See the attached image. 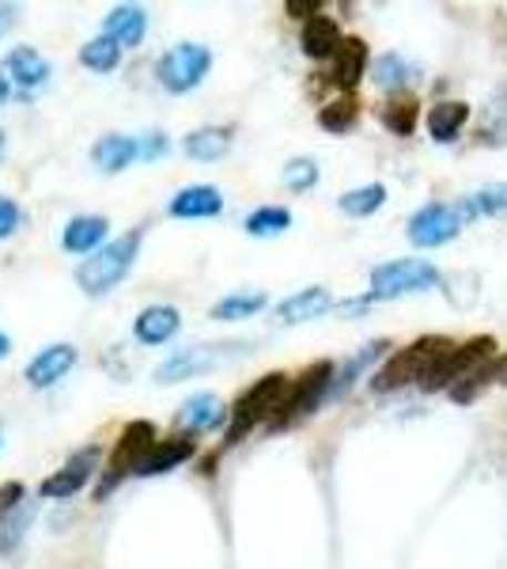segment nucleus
I'll return each mask as SVG.
<instances>
[{
	"label": "nucleus",
	"mask_w": 507,
	"mask_h": 569,
	"mask_svg": "<svg viewBox=\"0 0 507 569\" xmlns=\"http://www.w3.org/2000/svg\"><path fill=\"white\" fill-rule=\"evenodd\" d=\"M455 350V342L450 338H444V335H424V338H417V342H409L405 350H398V353H391V361L383 365L379 372L372 376V391H379V395H386V391H398V388H405V383H424L428 380V372L436 369L444 357Z\"/></svg>",
	"instance_id": "nucleus-1"
},
{
	"label": "nucleus",
	"mask_w": 507,
	"mask_h": 569,
	"mask_svg": "<svg viewBox=\"0 0 507 569\" xmlns=\"http://www.w3.org/2000/svg\"><path fill=\"white\" fill-rule=\"evenodd\" d=\"M136 254H141V232L118 236V240L103 243L95 254H88V259L77 266V284L88 292V297H107L114 284L125 281V273L133 270Z\"/></svg>",
	"instance_id": "nucleus-2"
},
{
	"label": "nucleus",
	"mask_w": 507,
	"mask_h": 569,
	"mask_svg": "<svg viewBox=\"0 0 507 569\" xmlns=\"http://www.w3.org/2000/svg\"><path fill=\"white\" fill-rule=\"evenodd\" d=\"M292 380L284 372H265L262 380H254L251 388L235 399L232 407V426H227V440L224 445H239L251 429L257 426H270L276 418V410H281L284 395H288Z\"/></svg>",
	"instance_id": "nucleus-3"
},
{
	"label": "nucleus",
	"mask_w": 507,
	"mask_h": 569,
	"mask_svg": "<svg viewBox=\"0 0 507 569\" xmlns=\"http://www.w3.org/2000/svg\"><path fill=\"white\" fill-rule=\"evenodd\" d=\"M171 152L168 133L149 130V133H107L103 141L91 144V163L103 176H118V171L133 168V163H152L163 160Z\"/></svg>",
	"instance_id": "nucleus-4"
},
{
	"label": "nucleus",
	"mask_w": 507,
	"mask_h": 569,
	"mask_svg": "<svg viewBox=\"0 0 507 569\" xmlns=\"http://www.w3.org/2000/svg\"><path fill=\"white\" fill-rule=\"evenodd\" d=\"M439 266L424 262V259H394V262H383L372 270V292L356 305H345V308H364V305H375V300H398V297H409V292H424V289H436L439 284Z\"/></svg>",
	"instance_id": "nucleus-5"
},
{
	"label": "nucleus",
	"mask_w": 507,
	"mask_h": 569,
	"mask_svg": "<svg viewBox=\"0 0 507 569\" xmlns=\"http://www.w3.org/2000/svg\"><path fill=\"white\" fill-rule=\"evenodd\" d=\"M155 440H160V433H155L152 421H129V426L122 429V437H118L114 452H110L103 479H99V486H95V501L110 498V493L118 490V482L129 479V475H136V467H141L144 456L155 448Z\"/></svg>",
	"instance_id": "nucleus-6"
},
{
	"label": "nucleus",
	"mask_w": 507,
	"mask_h": 569,
	"mask_svg": "<svg viewBox=\"0 0 507 569\" xmlns=\"http://www.w3.org/2000/svg\"><path fill=\"white\" fill-rule=\"evenodd\" d=\"M329 388H334V365H329V361L307 365V369L300 372V380H292V388H288V395H284L276 418L270 421V429L296 426L300 418H307L311 410L322 407V399L329 395Z\"/></svg>",
	"instance_id": "nucleus-7"
},
{
	"label": "nucleus",
	"mask_w": 507,
	"mask_h": 569,
	"mask_svg": "<svg viewBox=\"0 0 507 569\" xmlns=\"http://www.w3.org/2000/svg\"><path fill=\"white\" fill-rule=\"evenodd\" d=\"M488 361H496V338L493 335H477V338H469V342L463 346H455L444 361L436 365V369L428 372V380L420 383L424 391H450V388H458L463 380H469L474 372H481Z\"/></svg>",
	"instance_id": "nucleus-8"
},
{
	"label": "nucleus",
	"mask_w": 507,
	"mask_h": 569,
	"mask_svg": "<svg viewBox=\"0 0 507 569\" xmlns=\"http://www.w3.org/2000/svg\"><path fill=\"white\" fill-rule=\"evenodd\" d=\"M209 69H212V50L205 42H179L160 58L155 77H160L163 91L186 96V91L201 88V80L209 77Z\"/></svg>",
	"instance_id": "nucleus-9"
},
{
	"label": "nucleus",
	"mask_w": 507,
	"mask_h": 569,
	"mask_svg": "<svg viewBox=\"0 0 507 569\" xmlns=\"http://www.w3.org/2000/svg\"><path fill=\"white\" fill-rule=\"evenodd\" d=\"M246 346H190V350H179L171 353L163 365H155V383H182V380H193L201 372H212L220 369L224 361L243 353Z\"/></svg>",
	"instance_id": "nucleus-10"
},
{
	"label": "nucleus",
	"mask_w": 507,
	"mask_h": 569,
	"mask_svg": "<svg viewBox=\"0 0 507 569\" xmlns=\"http://www.w3.org/2000/svg\"><path fill=\"white\" fill-rule=\"evenodd\" d=\"M466 228V217L458 213V206H424L420 213H413L409 220V243L413 247H444L455 240L458 232Z\"/></svg>",
	"instance_id": "nucleus-11"
},
{
	"label": "nucleus",
	"mask_w": 507,
	"mask_h": 569,
	"mask_svg": "<svg viewBox=\"0 0 507 569\" xmlns=\"http://www.w3.org/2000/svg\"><path fill=\"white\" fill-rule=\"evenodd\" d=\"M99 467V448H80V452H72L69 460H64L58 471L50 475V479L39 482V498L45 501H61V498H72V493H80L88 486V479L95 475Z\"/></svg>",
	"instance_id": "nucleus-12"
},
{
	"label": "nucleus",
	"mask_w": 507,
	"mask_h": 569,
	"mask_svg": "<svg viewBox=\"0 0 507 569\" xmlns=\"http://www.w3.org/2000/svg\"><path fill=\"white\" fill-rule=\"evenodd\" d=\"M77 361H80L77 346L53 342V346H45L42 353H34L31 361H27L23 380L31 383V388H53V383L64 380V376L72 372V365H77Z\"/></svg>",
	"instance_id": "nucleus-13"
},
{
	"label": "nucleus",
	"mask_w": 507,
	"mask_h": 569,
	"mask_svg": "<svg viewBox=\"0 0 507 569\" xmlns=\"http://www.w3.org/2000/svg\"><path fill=\"white\" fill-rule=\"evenodd\" d=\"M168 213L174 220H212L224 213V194L216 187H209V182H193V187H182L171 198Z\"/></svg>",
	"instance_id": "nucleus-14"
},
{
	"label": "nucleus",
	"mask_w": 507,
	"mask_h": 569,
	"mask_svg": "<svg viewBox=\"0 0 507 569\" xmlns=\"http://www.w3.org/2000/svg\"><path fill=\"white\" fill-rule=\"evenodd\" d=\"M193 452H197V445H193L190 433H174V437L155 440V448L144 456V463L136 467V479H155V475H168L179 463L193 460Z\"/></svg>",
	"instance_id": "nucleus-15"
},
{
	"label": "nucleus",
	"mask_w": 507,
	"mask_h": 569,
	"mask_svg": "<svg viewBox=\"0 0 507 569\" xmlns=\"http://www.w3.org/2000/svg\"><path fill=\"white\" fill-rule=\"evenodd\" d=\"M367 66H372V53H367V42L348 34L341 42V50L334 53V69H329V84L341 91H353L359 80L367 77Z\"/></svg>",
	"instance_id": "nucleus-16"
},
{
	"label": "nucleus",
	"mask_w": 507,
	"mask_h": 569,
	"mask_svg": "<svg viewBox=\"0 0 507 569\" xmlns=\"http://www.w3.org/2000/svg\"><path fill=\"white\" fill-rule=\"evenodd\" d=\"M0 72L8 77V84H16L23 91H34V88H42L45 80H50L53 69H50V61H45L39 50H31V46H16V50L4 58Z\"/></svg>",
	"instance_id": "nucleus-17"
},
{
	"label": "nucleus",
	"mask_w": 507,
	"mask_h": 569,
	"mask_svg": "<svg viewBox=\"0 0 507 569\" xmlns=\"http://www.w3.org/2000/svg\"><path fill=\"white\" fill-rule=\"evenodd\" d=\"M334 308V297H329L322 284H307V289L292 292L276 305V323L284 327H296V323H307V319H318L322 311Z\"/></svg>",
	"instance_id": "nucleus-18"
},
{
	"label": "nucleus",
	"mask_w": 507,
	"mask_h": 569,
	"mask_svg": "<svg viewBox=\"0 0 507 569\" xmlns=\"http://www.w3.org/2000/svg\"><path fill=\"white\" fill-rule=\"evenodd\" d=\"M179 330H182V316H179V308H171V305H152L133 319V335L141 346H163V342H171Z\"/></svg>",
	"instance_id": "nucleus-19"
},
{
	"label": "nucleus",
	"mask_w": 507,
	"mask_h": 569,
	"mask_svg": "<svg viewBox=\"0 0 507 569\" xmlns=\"http://www.w3.org/2000/svg\"><path fill=\"white\" fill-rule=\"evenodd\" d=\"M103 34H107V39H114L122 50H133V46H141L144 34H149V12H144L141 4L110 8V16L103 23Z\"/></svg>",
	"instance_id": "nucleus-20"
},
{
	"label": "nucleus",
	"mask_w": 507,
	"mask_h": 569,
	"mask_svg": "<svg viewBox=\"0 0 507 569\" xmlns=\"http://www.w3.org/2000/svg\"><path fill=\"white\" fill-rule=\"evenodd\" d=\"M224 418H227V407L212 391L190 395V399L182 402V410H179V426L186 429L190 437L209 433V429L224 426Z\"/></svg>",
	"instance_id": "nucleus-21"
},
{
	"label": "nucleus",
	"mask_w": 507,
	"mask_h": 569,
	"mask_svg": "<svg viewBox=\"0 0 507 569\" xmlns=\"http://www.w3.org/2000/svg\"><path fill=\"white\" fill-rule=\"evenodd\" d=\"M107 217H72L61 232V247L69 254H95L107 240Z\"/></svg>",
	"instance_id": "nucleus-22"
},
{
	"label": "nucleus",
	"mask_w": 507,
	"mask_h": 569,
	"mask_svg": "<svg viewBox=\"0 0 507 569\" xmlns=\"http://www.w3.org/2000/svg\"><path fill=\"white\" fill-rule=\"evenodd\" d=\"M341 42H345V34H341V27L329 20V16H315V20H307L303 23V31H300V46H303V53L307 58H334V53L341 50Z\"/></svg>",
	"instance_id": "nucleus-23"
},
{
	"label": "nucleus",
	"mask_w": 507,
	"mask_h": 569,
	"mask_svg": "<svg viewBox=\"0 0 507 569\" xmlns=\"http://www.w3.org/2000/svg\"><path fill=\"white\" fill-rule=\"evenodd\" d=\"M417 77H420V69L413 66L405 53H383L379 61L372 66V80L379 84L383 91H394V96H405V88H413L417 84Z\"/></svg>",
	"instance_id": "nucleus-24"
},
{
	"label": "nucleus",
	"mask_w": 507,
	"mask_h": 569,
	"mask_svg": "<svg viewBox=\"0 0 507 569\" xmlns=\"http://www.w3.org/2000/svg\"><path fill=\"white\" fill-rule=\"evenodd\" d=\"M466 122H469V103H463V99H447V103H436L428 110V133H432V141H439V144L458 141Z\"/></svg>",
	"instance_id": "nucleus-25"
},
{
	"label": "nucleus",
	"mask_w": 507,
	"mask_h": 569,
	"mask_svg": "<svg viewBox=\"0 0 507 569\" xmlns=\"http://www.w3.org/2000/svg\"><path fill=\"white\" fill-rule=\"evenodd\" d=\"M182 149H186L190 160L216 163L232 152V130H224V126H201V130H193L186 141H182Z\"/></svg>",
	"instance_id": "nucleus-26"
},
{
	"label": "nucleus",
	"mask_w": 507,
	"mask_h": 569,
	"mask_svg": "<svg viewBox=\"0 0 507 569\" xmlns=\"http://www.w3.org/2000/svg\"><path fill=\"white\" fill-rule=\"evenodd\" d=\"M458 213L466 220H481V217H500L507 213V182H488V187L474 190L458 201Z\"/></svg>",
	"instance_id": "nucleus-27"
},
{
	"label": "nucleus",
	"mask_w": 507,
	"mask_h": 569,
	"mask_svg": "<svg viewBox=\"0 0 507 569\" xmlns=\"http://www.w3.org/2000/svg\"><path fill=\"white\" fill-rule=\"evenodd\" d=\"M265 305H270V297H265V292H227L224 300H216V305H212L209 316L220 319V323H235V319L257 316Z\"/></svg>",
	"instance_id": "nucleus-28"
},
{
	"label": "nucleus",
	"mask_w": 507,
	"mask_h": 569,
	"mask_svg": "<svg viewBox=\"0 0 507 569\" xmlns=\"http://www.w3.org/2000/svg\"><path fill=\"white\" fill-rule=\"evenodd\" d=\"M386 206V187L383 182H367V187H356V190H345V194L337 198V209L345 217H372L379 213Z\"/></svg>",
	"instance_id": "nucleus-29"
},
{
	"label": "nucleus",
	"mask_w": 507,
	"mask_h": 569,
	"mask_svg": "<svg viewBox=\"0 0 507 569\" xmlns=\"http://www.w3.org/2000/svg\"><path fill=\"white\" fill-rule=\"evenodd\" d=\"M379 118L394 137H413V130H417V122H420V103L413 96H394L391 103L379 110Z\"/></svg>",
	"instance_id": "nucleus-30"
},
{
	"label": "nucleus",
	"mask_w": 507,
	"mask_h": 569,
	"mask_svg": "<svg viewBox=\"0 0 507 569\" xmlns=\"http://www.w3.org/2000/svg\"><path fill=\"white\" fill-rule=\"evenodd\" d=\"M477 141L481 144H507V88L496 91L485 107V118L477 126Z\"/></svg>",
	"instance_id": "nucleus-31"
},
{
	"label": "nucleus",
	"mask_w": 507,
	"mask_h": 569,
	"mask_svg": "<svg viewBox=\"0 0 507 569\" xmlns=\"http://www.w3.org/2000/svg\"><path fill=\"white\" fill-rule=\"evenodd\" d=\"M243 228H246V236H254V240H273V236H281L292 228V213L281 206H262L246 217Z\"/></svg>",
	"instance_id": "nucleus-32"
},
{
	"label": "nucleus",
	"mask_w": 507,
	"mask_h": 569,
	"mask_svg": "<svg viewBox=\"0 0 507 569\" xmlns=\"http://www.w3.org/2000/svg\"><path fill=\"white\" fill-rule=\"evenodd\" d=\"M118 61H122V46L107 39V34L80 46V66H88L91 72H114Z\"/></svg>",
	"instance_id": "nucleus-33"
},
{
	"label": "nucleus",
	"mask_w": 507,
	"mask_h": 569,
	"mask_svg": "<svg viewBox=\"0 0 507 569\" xmlns=\"http://www.w3.org/2000/svg\"><path fill=\"white\" fill-rule=\"evenodd\" d=\"M356 118H359V103L353 96H341L318 110V126L326 133H348L356 126Z\"/></svg>",
	"instance_id": "nucleus-34"
},
{
	"label": "nucleus",
	"mask_w": 507,
	"mask_h": 569,
	"mask_svg": "<svg viewBox=\"0 0 507 569\" xmlns=\"http://www.w3.org/2000/svg\"><path fill=\"white\" fill-rule=\"evenodd\" d=\"M31 520H34V505L31 501H23L20 509L8 512V517H0V555H12V550L23 543Z\"/></svg>",
	"instance_id": "nucleus-35"
},
{
	"label": "nucleus",
	"mask_w": 507,
	"mask_h": 569,
	"mask_svg": "<svg viewBox=\"0 0 507 569\" xmlns=\"http://www.w3.org/2000/svg\"><path fill=\"white\" fill-rule=\"evenodd\" d=\"M386 350H391V342H367L364 350H359L356 357H348V361H345V369H341V372H334V388H329V395L345 391L348 383H353L356 376L367 369V365H375V361H379V357H383Z\"/></svg>",
	"instance_id": "nucleus-36"
},
{
	"label": "nucleus",
	"mask_w": 507,
	"mask_h": 569,
	"mask_svg": "<svg viewBox=\"0 0 507 569\" xmlns=\"http://www.w3.org/2000/svg\"><path fill=\"white\" fill-rule=\"evenodd\" d=\"M318 179H322V171L311 156H296V160L284 163V187H288L292 194H307V190H315Z\"/></svg>",
	"instance_id": "nucleus-37"
},
{
	"label": "nucleus",
	"mask_w": 507,
	"mask_h": 569,
	"mask_svg": "<svg viewBox=\"0 0 507 569\" xmlns=\"http://www.w3.org/2000/svg\"><path fill=\"white\" fill-rule=\"evenodd\" d=\"M20 220H23L20 206H16L12 198L0 194V240H8V236H12L16 228H20Z\"/></svg>",
	"instance_id": "nucleus-38"
},
{
	"label": "nucleus",
	"mask_w": 507,
	"mask_h": 569,
	"mask_svg": "<svg viewBox=\"0 0 507 569\" xmlns=\"http://www.w3.org/2000/svg\"><path fill=\"white\" fill-rule=\"evenodd\" d=\"M23 505V482H4L0 486V517L16 512Z\"/></svg>",
	"instance_id": "nucleus-39"
},
{
	"label": "nucleus",
	"mask_w": 507,
	"mask_h": 569,
	"mask_svg": "<svg viewBox=\"0 0 507 569\" xmlns=\"http://www.w3.org/2000/svg\"><path fill=\"white\" fill-rule=\"evenodd\" d=\"M284 12L300 16V20H315V16H322V4H318V0H288V4H284Z\"/></svg>",
	"instance_id": "nucleus-40"
},
{
	"label": "nucleus",
	"mask_w": 507,
	"mask_h": 569,
	"mask_svg": "<svg viewBox=\"0 0 507 569\" xmlns=\"http://www.w3.org/2000/svg\"><path fill=\"white\" fill-rule=\"evenodd\" d=\"M16 16H20V8H16V4H0V39H4V34L12 31Z\"/></svg>",
	"instance_id": "nucleus-41"
},
{
	"label": "nucleus",
	"mask_w": 507,
	"mask_h": 569,
	"mask_svg": "<svg viewBox=\"0 0 507 569\" xmlns=\"http://www.w3.org/2000/svg\"><path fill=\"white\" fill-rule=\"evenodd\" d=\"M8 96H12V84H8V77L0 72V107L8 103Z\"/></svg>",
	"instance_id": "nucleus-42"
},
{
	"label": "nucleus",
	"mask_w": 507,
	"mask_h": 569,
	"mask_svg": "<svg viewBox=\"0 0 507 569\" xmlns=\"http://www.w3.org/2000/svg\"><path fill=\"white\" fill-rule=\"evenodd\" d=\"M8 350H12V342H8V335H4V330H0V361H4V357H8Z\"/></svg>",
	"instance_id": "nucleus-43"
},
{
	"label": "nucleus",
	"mask_w": 507,
	"mask_h": 569,
	"mask_svg": "<svg viewBox=\"0 0 507 569\" xmlns=\"http://www.w3.org/2000/svg\"><path fill=\"white\" fill-rule=\"evenodd\" d=\"M496 369H500V383H507V357L504 361H496Z\"/></svg>",
	"instance_id": "nucleus-44"
},
{
	"label": "nucleus",
	"mask_w": 507,
	"mask_h": 569,
	"mask_svg": "<svg viewBox=\"0 0 507 569\" xmlns=\"http://www.w3.org/2000/svg\"><path fill=\"white\" fill-rule=\"evenodd\" d=\"M4 152H8V137H4V130H0V160H4Z\"/></svg>",
	"instance_id": "nucleus-45"
},
{
	"label": "nucleus",
	"mask_w": 507,
	"mask_h": 569,
	"mask_svg": "<svg viewBox=\"0 0 507 569\" xmlns=\"http://www.w3.org/2000/svg\"><path fill=\"white\" fill-rule=\"evenodd\" d=\"M0 445H4V440H0Z\"/></svg>",
	"instance_id": "nucleus-46"
}]
</instances>
